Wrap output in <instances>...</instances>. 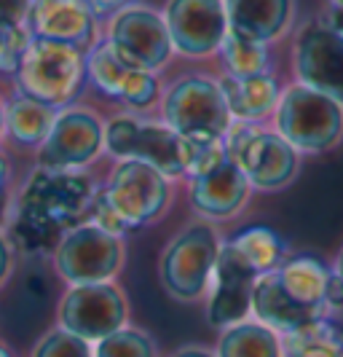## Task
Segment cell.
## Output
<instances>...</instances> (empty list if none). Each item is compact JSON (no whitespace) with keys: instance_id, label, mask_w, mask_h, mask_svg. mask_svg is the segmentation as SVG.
Instances as JSON below:
<instances>
[{"instance_id":"e575fe53","label":"cell","mask_w":343,"mask_h":357,"mask_svg":"<svg viewBox=\"0 0 343 357\" xmlns=\"http://www.w3.org/2000/svg\"><path fill=\"white\" fill-rule=\"evenodd\" d=\"M6 180H8V161L0 153V199H3V188H6Z\"/></svg>"},{"instance_id":"8fae6325","label":"cell","mask_w":343,"mask_h":357,"mask_svg":"<svg viewBox=\"0 0 343 357\" xmlns=\"http://www.w3.org/2000/svg\"><path fill=\"white\" fill-rule=\"evenodd\" d=\"M105 148V126L86 107H67L56 113L49 137L38 148L46 169H75L99 156Z\"/></svg>"},{"instance_id":"74e56055","label":"cell","mask_w":343,"mask_h":357,"mask_svg":"<svg viewBox=\"0 0 343 357\" xmlns=\"http://www.w3.org/2000/svg\"><path fill=\"white\" fill-rule=\"evenodd\" d=\"M335 274L343 280V250H341V255H338V266H335Z\"/></svg>"},{"instance_id":"4dcf8cb0","label":"cell","mask_w":343,"mask_h":357,"mask_svg":"<svg viewBox=\"0 0 343 357\" xmlns=\"http://www.w3.org/2000/svg\"><path fill=\"white\" fill-rule=\"evenodd\" d=\"M325 306H330V309H341L343 306V280L335 271H330V280H327Z\"/></svg>"},{"instance_id":"ba28073f","label":"cell","mask_w":343,"mask_h":357,"mask_svg":"<svg viewBox=\"0 0 343 357\" xmlns=\"http://www.w3.org/2000/svg\"><path fill=\"white\" fill-rule=\"evenodd\" d=\"M108 43L127 65L145 73L161 70L175 52L163 14L137 3L110 17Z\"/></svg>"},{"instance_id":"7402d4cb","label":"cell","mask_w":343,"mask_h":357,"mask_svg":"<svg viewBox=\"0 0 343 357\" xmlns=\"http://www.w3.org/2000/svg\"><path fill=\"white\" fill-rule=\"evenodd\" d=\"M56 121V107L40 102L30 94L11 97V102L6 105V129L14 137V143L24 148H40L43 140L49 137L51 126Z\"/></svg>"},{"instance_id":"ab89813d","label":"cell","mask_w":343,"mask_h":357,"mask_svg":"<svg viewBox=\"0 0 343 357\" xmlns=\"http://www.w3.org/2000/svg\"><path fill=\"white\" fill-rule=\"evenodd\" d=\"M0 357H14V355H11V352H8V349H6L3 344H0Z\"/></svg>"},{"instance_id":"7c38bea8","label":"cell","mask_w":343,"mask_h":357,"mask_svg":"<svg viewBox=\"0 0 343 357\" xmlns=\"http://www.w3.org/2000/svg\"><path fill=\"white\" fill-rule=\"evenodd\" d=\"M163 22L172 49L182 56H209L228 33L223 0H169Z\"/></svg>"},{"instance_id":"d4e9b609","label":"cell","mask_w":343,"mask_h":357,"mask_svg":"<svg viewBox=\"0 0 343 357\" xmlns=\"http://www.w3.org/2000/svg\"><path fill=\"white\" fill-rule=\"evenodd\" d=\"M285 355H341L343 357V331L327 322L325 317L311 320L295 331L285 333L282 344Z\"/></svg>"},{"instance_id":"e0dca14e","label":"cell","mask_w":343,"mask_h":357,"mask_svg":"<svg viewBox=\"0 0 343 357\" xmlns=\"http://www.w3.org/2000/svg\"><path fill=\"white\" fill-rule=\"evenodd\" d=\"M250 183L231 159L220 161L215 169L191 178V207L207 218H228L247 202Z\"/></svg>"},{"instance_id":"f35d334b","label":"cell","mask_w":343,"mask_h":357,"mask_svg":"<svg viewBox=\"0 0 343 357\" xmlns=\"http://www.w3.org/2000/svg\"><path fill=\"white\" fill-rule=\"evenodd\" d=\"M287 357H341V355H287Z\"/></svg>"},{"instance_id":"8d00e7d4","label":"cell","mask_w":343,"mask_h":357,"mask_svg":"<svg viewBox=\"0 0 343 357\" xmlns=\"http://www.w3.org/2000/svg\"><path fill=\"white\" fill-rule=\"evenodd\" d=\"M6 132V105L0 102V135Z\"/></svg>"},{"instance_id":"cb8c5ba5","label":"cell","mask_w":343,"mask_h":357,"mask_svg":"<svg viewBox=\"0 0 343 357\" xmlns=\"http://www.w3.org/2000/svg\"><path fill=\"white\" fill-rule=\"evenodd\" d=\"M228 245L239 252V258L253 268L255 274H266L285 264V242L279 234L266 226H253L234 236Z\"/></svg>"},{"instance_id":"d6986e66","label":"cell","mask_w":343,"mask_h":357,"mask_svg":"<svg viewBox=\"0 0 343 357\" xmlns=\"http://www.w3.org/2000/svg\"><path fill=\"white\" fill-rule=\"evenodd\" d=\"M220 91L225 97V105L234 121H250L269 116L279 102V86L269 73L257 75H223Z\"/></svg>"},{"instance_id":"4fadbf2b","label":"cell","mask_w":343,"mask_h":357,"mask_svg":"<svg viewBox=\"0 0 343 357\" xmlns=\"http://www.w3.org/2000/svg\"><path fill=\"white\" fill-rule=\"evenodd\" d=\"M86 78L102 94L121 100L129 107H150L159 100V78L156 73H145L127 65L113 52L108 38L97 40L86 52Z\"/></svg>"},{"instance_id":"5bb4252c","label":"cell","mask_w":343,"mask_h":357,"mask_svg":"<svg viewBox=\"0 0 343 357\" xmlns=\"http://www.w3.org/2000/svg\"><path fill=\"white\" fill-rule=\"evenodd\" d=\"M301 84L343 105V36L335 27H306L295 46Z\"/></svg>"},{"instance_id":"f546056e","label":"cell","mask_w":343,"mask_h":357,"mask_svg":"<svg viewBox=\"0 0 343 357\" xmlns=\"http://www.w3.org/2000/svg\"><path fill=\"white\" fill-rule=\"evenodd\" d=\"M33 0H0V22L6 24H27Z\"/></svg>"},{"instance_id":"603a6c76","label":"cell","mask_w":343,"mask_h":357,"mask_svg":"<svg viewBox=\"0 0 343 357\" xmlns=\"http://www.w3.org/2000/svg\"><path fill=\"white\" fill-rule=\"evenodd\" d=\"M282 341L276 331L263 322H236L225 328L217 344V357H282Z\"/></svg>"},{"instance_id":"836d02e7","label":"cell","mask_w":343,"mask_h":357,"mask_svg":"<svg viewBox=\"0 0 343 357\" xmlns=\"http://www.w3.org/2000/svg\"><path fill=\"white\" fill-rule=\"evenodd\" d=\"M175 357H215V355L209 349H204V347H182Z\"/></svg>"},{"instance_id":"484cf974","label":"cell","mask_w":343,"mask_h":357,"mask_svg":"<svg viewBox=\"0 0 343 357\" xmlns=\"http://www.w3.org/2000/svg\"><path fill=\"white\" fill-rule=\"evenodd\" d=\"M217 52L223 54V62L228 68V75H257L269 68V52L266 43H257L236 33H225Z\"/></svg>"},{"instance_id":"4316f807","label":"cell","mask_w":343,"mask_h":357,"mask_svg":"<svg viewBox=\"0 0 343 357\" xmlns=\"http://www.w3.org/2000/svg\"><path fill=\"white\" fill-rule=\"evenodd\" d=\"M94 357H156V344L150 336L134 328H118L97 341Z\"/></svg>"},{"instance_id":"ffe728a7","label":"cell","mask_w":343,"mask_h":357,"mask_svg":"<svg viewBox=\"0 0 343 357\" xmlns=\"http://www.w3.org/2000/svg\"><path fill=\"white\" fill-rule=\"evenodd\" d=\"M276 280L282 290L308 314L322 317L325 312V287L330 280V268L314 255L289 258L276 268Z\"/></svg>"},{"instance_id":"83f0119b","label":"cell","mask_w":343,"mask_h":357,"mask_svg":"<svg viewBox=\"0 0 343 357\" xmlns=\"http://www.w3.org/2000/svg\"><path fill=\"white\" fill-rule=\"evenodd\" d=\"M33 40L27 24H6L0 22V73H14L24 59V52Z\"/></svg>"},{"instance_id":"2e32d148","label":"cell","mask_w":343,"mask_h":357,"mask_svg":"<svg viewBox=\"0 0 343 357\" xmlns=\"http://www.w3.org/2000/svg\"><path fill=\"white\" fill-rule=\"evenodd\" d=\"M27 30L33 38H51L89 52L97 43V14L89 0H33Z\"/></svg>"},{"instance_id":"d590c367","label":"cell","mask_w":343,"mask_h":357,"mask_svg":"<svg viewBox=\"0 0 343 357\" xmlns=\"http://www.w3.org/2000/svg\"><path fill=\"white\" fill-rule=\"evenodd\" d=\"M333 27L343 36V8H338V11L333 14Z\"/></svg>"},{"instance_id":"d6a6232c","label":"cell","mask_w":343,"mask_h":357,"mask_svg":"<svg viewBox=\"0 0 343 357\" xmlns=\"http://www.w3.org/2000/svg\"><path fill=\"white\" fill-rule=\"evenodd\" d=\"M8 271H11V245H8V239L0 234V282L8 277Z\"/></svg>"},{"instance_id":"9a60e30c","label":"cell","mask_w":343,"mask_h":357,"mask_svg":"<svg viewBox=\"0 0 343 357\" xmlns=\"http://www.w3.org/2000/svg\"><path fill=\"white\" fill-rule=\"evenodd\" d=\"M255 280L257 274L239 258V252L231 245H223L209 280L212 296H209L207 320L215 328H231L236 322H244V317L253 312Z\"/></svg>"},{"instance_id":"1f68e13d","label":"cell","mask_w":343,"mask_h":357,"mask_svg":"<svg viewBox=\"0 0 343 357\" xmlns=\"http://www.w3.org/2000/svg\"><path fill=\"white\" fill-rule=\"evenodd\" d=\"M131 3H134V0H89V6L94 8L97 17H113V14H118L121 8L131 6Z\"/></svg>"},{"instance_id":"ac0fdd59","label":"cell","mask_w":343,"mask_h":357,"mask_svg":"<svg viewBox=\"0 0 343 357\" xmlns=\"http://www.w3.org/2000/svg\"><path fill=\"white\" fill-rule=\"evenodd\" d=\"M228 33L269 43L282 36L289 19V0H223Z\"/></svg>"},{"instance_id":"9c48e42d","label":"cell","mask_w":343,"mask_h":357,"mask_svg":"<svg viewBox=\"0 0 343 357\" xmlns=\"http://www.w3.org/2000/svg\"><path fill=\"white\" fill-rule=\"evenodd\" d=\"M105 148L118 161H145L169 180L182 175V137L166 124H147L131 116L113 119L105 129Z\"/></svg>"},{"instance_id":"6da1fadb","label":"cell","mask_w":343,"mask_h":357,"mask_svg":"<svg viewBox=\"0 0 343 357\" xmlns=\"http://www.w3.org/2000/svg\"><path fill=\"white\" fill-rule=\"evenodd\" d=\"M169 178L137 159H121L94 202V223L121 234L159 220L169 204Z\"/></svg>"},{"instance_id":"8992f818","label":"cell","mask_w":343,"mask_h":357,"mask_svg":"<svg viewBox=\"0 0 343 357\" xmlns=\"http://www.w3.org/2000/svg\"><path fill=\"white\" fill-rule=\"evenodd\" d=\"M231 121L225 97L209 78L188 75L175 81L163 94V124L180 137L220 140Z\"/></svg>"},{"instance_id":"30bf717a","label":"cell","mask_w":343,"mask_h":357,"mask_svg":"<svg viewBox=\"0 0 343 357\" xmlns=\"http://www.w3.org/2000/svg\"><path fill=\"white\" fill-rule=\"evenodd\" d=\"M59 328L86 341H99L127 322V298L113 282L72 285L59 301Z\"/></svg>"},{"instance_id":"52a82bcc","label":"cell","mask_w":343,"mask_h":357,"mask_svg":"<svg viewBox=\"0 0 343 357\" xmlns=\"http://www.w3.org/2000/svg\"><path fill=\"white\" fill-rule=\"evenodd\" d=\"M124 264L121 236L110 234L99 223H78L62 234L54 250L56 271L70 285L110 282Z\"/></svg>"},{"instance_id":"60d3db41","label":"cell","mask_w":343,"mask_h":357,"mask_svg":"<svg viewBox=\"0 0 343 357\" xmlns=\"http://www.w3.org/2000/svg\"><path fill=\"white\" fill-rule=\"evenodd\" d=\"M333 3H335V6H338V8H343V0H333Z\"/></svg>"},{"instance_id":"7a4b0ae2","label":"cell","mask_w":343,"mask_h":357,"mask_svg":"<svg viewBox=\"0 0 343 357\" xmlns=\"http://www.w3.org/2000/svg\"><path fill=\"white\" fill-rule=\"evenodd\" d=\"M83 78H86V52L51 38H33L17 70L19 91L51 107L72 102Z\"/></svg>"},{"instance_id":"5b68a950","label":"cell","mask_w":343,"mask_h":357,"mask_svg":"<svg viewBox=\"0 0 343 357\" xmlns=\"http://www.w3.org/2000/svg\"><path fill=\"white\" fill-rule=\"evenodd\" d=\"M220 236L209 223L182 229L161 255V285L177 301H196L209 290V280L220 255Z\"/></svg>"},{"instance_id":"3957f363","label":"cell","mask_w":343,"mask_h":357,"mask_svg":"<svg viewBox=\"0 0 343 357\" xmlns=\"http://www.w3.org/2000/svg\"><path fill=\"white\" fill-rule=\"evenodd\" d=\"M223 143L228 159L255 188L276 191L298 172V151L282 135L257 129L250 121H231Z\"/></svg>"},{"instance_id":"277c9868","label":"cell","mask_w":343,"mask_h":357,"mask_svg":"<svg viewBox=\"0 0 343 357\" xmlns=\"http://www.w3.org/2000/svg\"><path fill=\"white\" fill-rule=\"evenodd\" d=\"M276 126L279 135L295 151L319 153L341 140L343 107L322 91L298 84L289 86L276 102Z\"/></svg>"},{"instance_id":"44dd1931","label":"cell","mask_w":343,"mask_h":357,"mask_svg":"<svg viewBox=\"0 0 343 357\" xmlns=\"http://www.w3.org/2000/svg\"><path fill=\"white\" fill-rule=\"evenodd\" d=\"M253 312L257 322H263L266 328L279 331V333H289L306 322L319 320V317L308 314L306 309H301L282 290L279 280H276V268L266 271V274H257L253 285Z\"/></svg>"},{"instance_id":"f1b7e54d","label":"cell","mask_w":343,"mask_h":357,"mask_svg":"<svg viewBox=\"0 0 343 357\" xmlns=\"http://www.w3.org/2000/svg\"><path fill=\"white\" fill-rule=\"evenodd\" d=\"M33 357H94V349H91V341L59 328L38 341Z\"/></svg>"}]
</instances>
